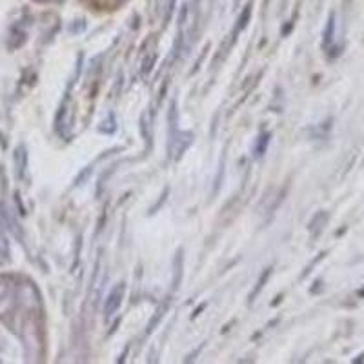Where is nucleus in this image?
<instances>
[{"instance_id":"1","label":"nucleus","mask_w":364,"mask_h":364,"mask_svg":"<svg viewBox=\"0 0 364 364\" xmlns=\"http://www.w3.org/2000/svg\"><path fill=\"white\" fill-rule=\"evenodd\" d=\"M120 297H122V286H117L115 290L112 291V295H109V301L108 304H106V314H113V311L119 308L120 304Z\"/></svg>"}]
</instances>
